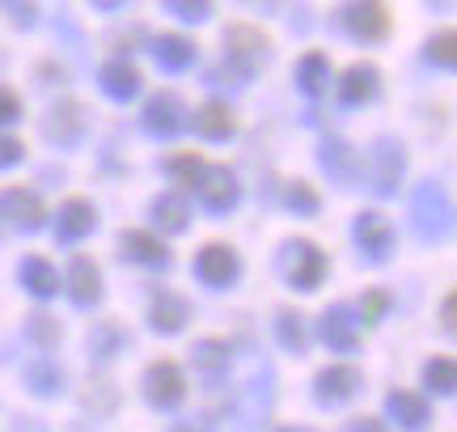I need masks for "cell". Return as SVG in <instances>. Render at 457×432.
Returning a JSON list of instances; mask_svg holds the SVG:
<instances>
[{"instance_id": "obj_1", "label": "cell", "mask_w": 457, "mask_h": 432, "mask_svg": "<svg viewBox=\"0 0 457 432\" xmlns=\"http://www.w3.org/2000/svg\"><path fill=\"white\" fill-rule=\"evenodd\" d=\"M411 216H415V233L424 237V242H441L449 225H453V204L445 195L441 183H424L415 191V200H411Z\"/></svg>"}, {"instance_id": "obj_2", "label": "cell", "mask_w": 457, "mask_h": 432, "mask_svg": "<svg viewBox=\"0 0 457 432\" xmlns=\"http://www.w3.org/2000/svg\"><path fill=\"white\" fill-rule=\"evenodd\" d=\"M284 276H288L293 288L310 293V288H318L322 276H327V254L313 246V242H288V246H284Z\"/></svg>"}, {"instance_id": "obj_3", "label": "cell", "mask_w": 457, "mask_h": 432, "mask_svg": "<svg viewBox=\"0 0 457 432\" xmlns=\"http://www.w3.org/2000/svg\"><path fill=\"white\" fill-rule=\"evenodd\" d=\"M145 399L157 411H174L187 399V382H182V369L174 361H153L145 369Z\"/></svg>"}, {"instance_id": "obj_4", "label": "cell", "mask_w": 457, "mask_h": 432, "mask_svg": "<svg viewBox=\"0 0 457 432\" xmlns=\"http://www.w3.org/2000/svg\"><path fill=\"white\" fill-rule=\"evenodd\" d=\"M195 191H199V200H204V208H212V212H228L233 204L242 200L237 174H233L228 166H204Z\"/></svg>"}, {"instance_id": "obj_5", "label": "cell", "mask_w": 457, "mask_h": 432, "mask_svg": "<svg viewBox=\"0 0 457 432\" xmlns=\"http://www.w3.org/2000/svg\"><path fill=\"white\" fill-rule=\"evenodd\" d=\"M360 390V369L356 365H327L313 378V399L322 407H343L347 399H356Z\"/></svg>"}, {"instance_id": "obj_6", "label": "cell", "mask_w": 457, "mask_h": 432, "mask_svg": "<svg viewBox=\"0 0 457 432\" xmlns=\"http://www.w3.org/2000/svg\"><path fill=\"white\" fill-rule=\"evenodd\" d=\"M356 246L369 254V263H386L394 250V225L381 212H360L356 216Z\"/></svg>"}, {"instance_id": "obj_7", "label": "cell", "mask_w": 457, "mask_h": 432, "mask_svg": "<svg viewBox=\"0 0 457 432\" xmlns=\"http://www.w3.org/2000/svg\"><path fill=\"white\" fill-rule=\"evenodd\" d=\"M182 128H187V111H182V102L174 98V94H153L148 106H145V132L170 140V136H179Z\"/></svg>"}, {"instance_id": "obj_8", "label": "cell", "mask_w": 457, "mask_h": 432, "mask_svg": "<svg viewBox=\"0 0 457 432\" xmlns=\"http://www.w3.org/2000/svg\"><path fill=\"white\" fill-rule=\"evenodd\" d=\"M225 47H228V60L237 64L242 77H250V72L267 60V38H262L254 26H233V30L225 34Z\"/></svg>"}, {"instance_id": "obj_9", "label": "cell", "mask_w": 457, "mask_h": 432, "mask_svg": "<svg viewBox=\"0 0 457 432\" xmlns=\"http://www.w3.org/2000/svg\"><path fill=\"white\" fill-rule=\"evenodd\" d=\"M237 271H242V263H237V254L228 246H220V242H212V246H204L195 254V276L204 284H212V288H225V284L237 280Z\"/></svg>"}, {"instance_id": "obj_10", "label": "cell", "mask_w": 457, "mask_h": 432, "mask_svg": "<svg viewBox=\"0 0 457 432\" xmlns=\"http://www.w3.org/2000/svg\"><path fill=\"white\" fill-rule=\"evenodd\" d=\"M322 339L330 352H356L360 344V318L352 305H330L322 314Z\"/></svg>"}, {"instance_id": "obj_11", "label": "cell", "mask_w": 457, "mask_h": 432, "mask_svg": "<svg viewBox=\"0 0 457 432\" xmlns=\"http://www.w3.org/2000/svg\"><path fill=\"white\" fill-rule=\"evenodd\" d=\"M403 170H407V157L394 140H377L373 145V191L377 195H394L398 183H403Z\"/></svg>"}, {"instance_id": "obj_12", "label": "cell", "mask_w": 457, "mask_h": 432, "mask_svg": "<svg viewBox=\"0 0 457 432\" xmlns=\"http://www.w3.org/2000/svg\"><path fill=\"white\" fill-rule=\"evenodd\" d=\"M0 216H9L17 229H26V233H34V229H43V204H38V195L34 191H26V187H9L4 195H0Z\"/></svg>"}, {"instance_id": "obj_13", "label": "cell", "mask_w": 457, "mask_h": 432, "mask_svg": "<svg viewBox=\"0 0 457 432\" xmlns=\"http://www.w3.org/2000/svg\"><path fill=\"white\" fill-rule=\"evenodd\" d=\"M343 26L356 34V38H381V34L390 30V17H386L381 0H352L343 9Z\"/></svg>"}, {"instance_id": "obj_14", "label": "cell", "mask_w": 457, "mask_h": 432, "mask_svg": "<svg viewBox=\"0 0 457 432\" xmlns=\"http://www.w3.org/2000/svg\"><path fill=\"white\" fill-rule=\"evenodd\" d=\"M187 318H191L187 297L170 293V288H162V293L153 297V305H148V327H153L157 335H179L182 327H187Z\"/></svg>"}, {"instance_id": "obj_15", "label": "cell", "mask_w": 457, "mask_h": 432, "mask_svg": "<svg viewBox=\"0 0 457 432\" xmlns=\"http://www.w3.org/2000/svg\"><path fill=\"white\" fill-rule=\"evenodd\" d=\"M94 225H98V212H94V204L68 200L64 208H60V216H55V242L72 246V242H81L85 233H94Z\"/></svg>"}, {"instance_id": "obj_16", "label": "cell", "mask_w": 457, "mask_h": 432, "mask_svg": "<svg viewBox=\"0 0 457 432\" xmlns=\"http://www.w3.org/2000/svg\"><path fill=\"white\" fill-rule=\"evenodd\" d=\"M68 297L77 301V305H98L102 301V271L94 259H85V254H77L72 259V267H68Z\"/></svg>"}, {"instance_id": "obj_17", "label": "cell", "mask_w": 457, "mask_h": 432, "mask_svg": "<svg viewBox=\"0 0 457 432\" xmlns=\"http://www.w3.org/2000/svg\"><path fill=\"white\" fill-rule=\"evenodd\" d=\"M119 250H123V259L131 263H145V267H170V250H165L162 237H153L145 229H128L119 237Z\"/></svg>"}, {"instance_id": "obj_18", "label": "cell", "mask_w": 457, "mask_h": 432, "mask_svg": "<svg viewBox=\"0 0 457 432\" xmlns=\"http://www.w3.org/2000/svg\"><path fill=\"white\" fill-rule=\"evenodd\" d=\"M43 132H47V140H55V145H77L85 136V111L77 102H60V106L47 115Z\"/></svg>"}, {"instance_id": "obj_19", "label": "cell", "mask_w": 457, "mask_h": 432, "mask_svg": "<svg viewBox=\"0 0 457 432\" xmlns=\"http://www.w3.org/2000/svg\"><path fill=\"white\" fill-rule=\"evenodd\" d=\"M386 411H390V420L398 428H407V432H420L428 424L424 395H411V390H390L386 395Z\"/></svg>"}, {"instance_id": "obj_20", "label": "cell", "mask_w": 457, "mask_h": 432, "mask_svg": "<svg viewBox=\"0 0 457 432\" xmlns=\"http://www.w3.org/2000/svg\"><path fill=\"white\" fill-rule=\"evenodd\" d=\"M318 162H322V170H327L330 179H339L343 187H352V179H356V170H360V153L352 149L347 140H327L322 153H318Z\"/></svg>"}, {"instance_id": "obj_21", "label": "cell", "mask_w": 457, "mask_h": 432, "mask_svg": "<svg viewBox=\"0 0 457 432\" xmlns=\"http://www.w3.org/2000/svg\"><path fill=\"white\" fill-rule=\"evenodd\" d=\"M98 81H102V94L114 98V102H128V98L140 94V72H136L128 60H111V64L102 68Z\"/></svg>"}, {"instance_id": "obj_22", "label": "cell", "mask_w": 457, "mask_h": 432, "mask_svg": "<svg viewBox=\"0 0 457 432\" xmlns=\"http://www.w3.org/2000/svg\"><path fill=\"white\" fill-rule=\"evenodd\" d=\"M26 386H30L38 399H55V395L64 390V369L43 352V356H34L30 365H26Z\"/></svg>"}, {"instance_id": "obj_23", "label": "cell", "mask_w": 457, "mask_h": 432, "mask_svg": "<svg viewBox=\"0 0 457 432\" xmlns=\"http://www.w3.org/2000/svg\"><path fill=\"white\" fill-rule=\"evenodd\" d=\"M377 94V68L373 64H352L343 72L339 81V98L347 106H360V102H369Z\"/></svg>"}, {"instance_id": "obj_24", "label": "cell", "mask_w": 457, "mask_h": 432, "mask_svg": "<svg viewBox=\"0 0 457 432\" xmlns=\"http://www.w3.org/2000/svg\"><path fill=\"white\" fill-rule=\"evenodd\" d=\"M17 276H21V284L30 288L34 297H55V293H60V271H55L47 259H38V254L17 267Z\"/></svg>"}, {"instance_id": "obj_25", "label": "cell", "mask_w": 457, "mask_h": 432, "mask_svg": "<svg viewBox=\"0 0 457 432\" xmlns=\"http://www.w3.org/2000/svg\"><path fill=\"white\" fill-rule=\"evenodd\" d=\"M153 55H157V64L165 72H182V68L195 64V43H187L179 34H162L157 43H153Z\"/></svg>"}, {"instance_id": "obj_26", "label": "cell", "mask_w": 457, "mask_h": 432, "mask_svg": "<svg viewBox=\"0 0 457 432\" xmlns=\"http://www.w3.org/2000/svg\"><path fill=\"white\" fill-rule=\"evenodd\" d=\"M195 132L204 136V140H228V136H233V111H228L225 102H208V106H199Z\"/></svg>"}, {"instance_id": "obj_27", "label": "cell", "mask_w": 457, "mask_h": 432, "mask_svg": "<svg viewBox=\"0 0 457 432\" xmlns=\"http://www.w3.org/2000/svg\"><path fill=\"white\" fill-rule=\"evenodd\" d=\"M296 85L310 94V98H318V94H327V85H330V64H327V55L322 51H310L301 64H296Z\"/></svg>"}, {"instance_id": "obj_28", "label": "cell", "mask_w": 457, "mask_h": 432, "mask_svg": "<svg viewBox=\"0 0 457 432\" xmlns=\"http://www.w3.org/2000/svg\"><path fill=\"white\" fill-rule=\"evenodd\" d=\"M191 361H195L199 373L220 378V373L228 369V344H220V339H199L195 348H191Z\"/></svg>"}, {"instance_id": "obj_29", "label": "cell", "mask_w": 457, "mask_h": 432, "mask_svg": "<svg viewBox=\"0 0 457 432\" xmlns=\"http://www.w3.org/2000/svg\"><path fill=\"white\" fill-rule=\"evenodd\" d=\"M187 216H191V208H187L182 195H157V200H153V220H157L165 233H182L187 229Z\"/></svg>"}, {"instance_id": "obj_30", "label": "cell", "mask_w": 457, "mask_h": 432, "mask_svg": "<svg viewBox=\"0 0 457 432\" xmlns=\"http://www.w3.org/2000/svg\"><path fill=\"white\" fill-rule=\"evenodd\" d=\"M424 386L432 395H453L457 390V365L449 356H432L424 365Z\"/></svg>"}, {"instance_id": "obj_31", "label": "cell", "mask_w": 457, "mask_h": 432, "mask_svg": "<svg viewBox=\"0 0 457 432\" xmlns=\"http://www.w3.org/2000/svg\"><path fill=\"white\" fill-rule=\"evenodd\" d=\"M276 331H279V344L288 352H301L310 348V331H305V322H301V314H293V310H279V318H276Z\"/></svg>"}, {"instance_id": "obj_32", "label": "cell", "mask_w": 457, "mask_h": 432, "mask_svg": "<svg viewBox=\"0 0 457 432\" xmlns=\"http://www.w3.org/2000/svg\"><path fill=\"white\" fill-rule=\"evenodd\" d=\"M123 344H128V335L119 331L114 322H102L98 331L89 335V348H94V356H102V361H111L114 352H123Z\"/></svg>"}, {"instance_id": "obj_33", "label": "cell", "mask_w": 457, "mask_h": 432, "mask_svg": "<svg viewBox=\"0 0 457 432\" xmlns=\"http://www.w3.org/2000/svg\"><path fill=\"white\" fill-rule=\"evenodd\" d=\"M26 335H30L38 348L47 352V348H55L60 344V322L51 314H30V322H26Z\"/></svg>"}, {"instance_id": "obj_34", "label": "cell", "mask_w": 457, "mask_h": 432, "mask_svg": "<svg viewBox=\"0 0 457 432\" xmlns=\"http://www.w3.org/2000/svg\"><path fill=\"white\" fill-rule=\"evenodd\" d=\"M284 204H288L296 216H313L318 212V191L296 179V183H288V191H284Z\"/></svg>"}, {"instance_id": "obj_35", "label": "cell", "mask_w": 457, "mask_h": 432, "mask_svg": "<svg viewBox=\"0 0 457 432\" xmlns=\"http://www.w3.org/2000/svg\"><path fill=\"white\" fill-rule=\"evenodd\" d=\"M204 166H208V162H199V157H191V153H187V157H170V174H174L182 187H195L199 174H204Z\"/></svg>"}, {"instance_id": "obj_36", "label": "cell", "mask_w": 457, "mask_h": 432, "mask_svg": "<svg viewBox=\"0 0 457 432\" xmlns=\"http://www.w3.org/2000/svg\"><path fill=\"white\" fill-rule=\"evenodd\" d=\"M170 4V13H179L182 21H204V17L212 13V0H165Z\"/></svg>"}, {"instance_id": "obj_37", "label": "cell", "mask_w": 457, "mask_h": 432, "mask_svg": "<svg viewBox=\"0 0 457 432\" xmlns=\"http://www.w3.org/2000/svg\"><path fill=\"white\" fill-rule=\"evenodd\" d=\"M453 47H457L453 34H441V38H432V43H428V60H436L441 68H453V60H457Z\"/></svg>"}, {"instance_id": "obj_38", "label": "cell", "mask_w": 457, "mask_h": 432, "mask_svg": "<svg viewBox=\"0 0 457 432\" xmlns=\"http://www.w3.org/2000/svg\"><path fill=\"white\" fill-rule=\"evenodd\" d=\"M386 310H390V297H386V293H369V297L360 301V318H364V322H381Z\"/></svg>"}, {"instance_id": "obj_39", "label": "cell", "mask_w": 457, "mask_h": 432, "mask_svg": "<svg viewBox=\"0 0 457 432\" xmlns=\"http://www.w3.org/2000/svg\"><path fill=\"white\" fill-rule=\"evenodd\" d=\"M21 157H26V145H21V140H9V136H0V170L17 166Z\"/></svg>"}, {"instance_id": "obj_40", "label": "cell", "mask_w": 457, "mask_h": 432, "mask_svg": "<svg viewBox=\"0 0 457 432\" xmlns=\"http://www.w3.org/2000/svg\"><path fill=\"white\" fill-rule=\"evenodd\" d=\"M21 115V102H17L13 89H0V123H13Z\"/></svg>"}, {"instance_id": "obj_41", "label": "cell", "mask_w": 457, "mask_h": 432, "mask_svg": "<svg viewBox=\"0 0 457 432\" xmlns=\"http://www.w3.org/2000/svg\"><path fill=\"white\" fill-rule=\"evenodd\" d=\"M347 432H390L386 428V420H377V416H360L347 424Z\"/></svg>"}, {"instance_id": "obj_42", "label": "cell", "mask_w": 457, "mask_h": 432, "mask_svg": "<svg viewBox=\"0 0 457 432\" xmlns=\"http://www.w3.org/2000/svg\"><path fill=\"white\" fill-rule=\"evenodd\" d=\"M441 327L453 331V297H445V305H441Z\"/></svg>"}, {"instance_id": "obj_43", "label": "cell", "mask_w": 457, "mask_h": 432, "mask_svg": "<svg viewBox=\"0 0 457 432\" xmlns=\"http://www.w3.org/2000/svg\"><path fill=\"white\" fill-rule=\"evenodd\" d=\"M170 432H208V428H204V424H195V420H179Z\"/></svg>"}, {"instance_id": "obj_44", "label": "cell", "mask_w": 457, "mask_h": 432, "mask_svg": "<svg viewBox=\"0 0 457 432\" xmlns=\"http://www.w3.org/2000/svg\"><path fill=\"white\" fill-rule=\"evenodd\" d=\"M94 4H102V9H119L123 0H94Z\"/></svg>"}, {"instance_id": "obj_45", "label": "cell", "mask_w": 457, "mask_h": 432, "mask_svg": "<svg viewBox=\"0 0 457 432\" xmlns=\"http://www.w3.org/2000/svg\"><path fill=\"white\" fill-rule=\"evenodd\" d=\"M279 432H313V428H296V424H293V428H279Z\"/></svg>"}, {"instance_id": "obj_46", "label": "cell", "mask_w": 457, "mask_h": 432, "mask_svg": "<svg viewBox=\"0 0 457 432\" xmlns=\"http://www.w3.org/2000/svg\"><path fill=\"white\" fill-rule=\"evenodd\" d=\"M0 4H17V0H0Z\"/></svg>"}]
</instances>
